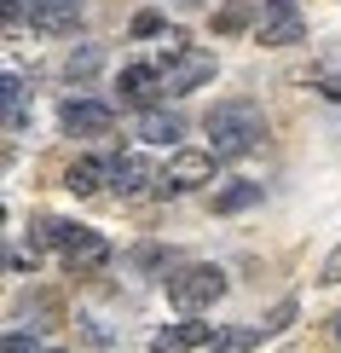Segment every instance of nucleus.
Returning <instances> with one entry per match:
<instances>
[{
	"mask_svg": "<svg viewBox=\"0 0 341 353\" xmlns=\"http://www.w3.org/2000/svg\"><path fill=\"white\" fill-rule=\"evenodd\" d=\"M203 128H209V151L220 157V163H237V157H249L266 139V116H260V105H249V99L214 105Z\"/></svg>",
	"mask_w": 341,
	"mask_h": 353,
	"instance_id": "nucleus-1",
	"label": "nucleus"
},
{
	"mask_svg": "<svg viewBox=\"0 0 341 353\" xmlns=\"http://www.w3.org/2000/svg\"><path fill=\"white\" fill-rule=\"evenodd\" d=\"M35 232H41V243L58 249L64 255V267L70 272H93V267H105L110 261V238L105 232H93V226H76V220H35Z\"/></svg>",
	"mask_w": 341,
	"mask_h": 353,
	"instance_id": "nucleus-2",
	"label": "nucleus"
},
{
	"mask_svg": "<svg viewBox=\"0 0 341 353\" xmlns=\"http://www.w3.org/2000/svg\"><path fill=\"white\" fill-rule=\"evenodd\" d=\"M162 290H168V301L180 307V313H203V307H214L220 296H226V272L220 267H174L168 278H162Z\"/></svg>",
	"mask_w": 341,
	"mask_h": 353,
	"instance_id": "nucleus-3",
	"label": "nucleus"
},
{
	"mask_svg": "<svg viewBox=\"0 0 341 353\" xmlns=\"http://www.w3.org/2000/svg\"><path fill=\"white\" fill-rule=\"evenodd\" d=\"M162 99H180L191 93V87H203L214 76V52H203V47H185V52H174V58H162Z\"/></svg>",
	"mask_w": 341,
	"mask_h": 353,
	"instance_id": "nucleus-4",
	"label": "nucleus"
},
{
	"mask_svg": "<svg viewBox=\"0 0 341 353\" xmlns=\"http://www.w3.org/2000/svg\"><path fill=\"white\" fill-rule=\"evenodd\" d=\"M260 6V47H295V41H307V18L295 0H255Z\"/></svg>",
	"mask_w": 341,
	"mask_h": 353,
	"instance_id": "nucleus-5",
	"label": "nucleus"
},
{
	"mask_svg": "<svg viewBox=\"0 0 341 353\" xmlns=\"http://www.w3.org/2000/svg\"><path fill=\"white\" fill-rule=\"evenodd\" d=\"M58 128H64L70 139H105L116 128V105H105V99H64Z\"/></svg>",
	"mask_w": 341,
	"mask_h": 353,
	"instance_id": "nucleus-6",
	"label": "nucleus"
},
{
	"mask_svg": "<svg viewBox=\"0 0 341 353\" xmlns=\"http://www.w3.org/2000/svg\"><path fill=\"white\" fill-rule=\"evenodd\" d=\"M214 163H220L214 151H185V145H180V151L168 157V168H162L156 191H162V197H180V191L203 185V180H214Z\"/></svg>",
	"mask_w": 341,
	"mask_h": 353,
	"instance_id": "nucleus-7",
	"label": "nucleus"
},
{
	"mask_svg": "<svg viewBox=\"0 0 341 353\" xmlns=\"http://www.w3.org/2000/svg\"><path fill=\"white\" fill-rule=\"evenodd\" d=\"M162 168H151V157L127 151V157H110V191L116 197H139V191H156Z\"/></svg>",
	"mask_w": 341,
	"mask_h": 353,
	"instance_id": "nucleus-8",
	"label": "nucleus"
},
{
	"mask_svg": "<svg viewBox=\"0 0 341 353\" xmlns=\"http://www.w3.org/2000/svg\"><path fill=\"white\" fill-rule=\"evenodd\" d=\"M191 347H214V325L185 319V325H162L151 336V353H191Z\"/></svg>",
	"mask_w": 341,
	"mask_h": 353,
	"instance_id": "nucleus-9",
	"label": "nucleus"
},
{
	"mask_svg": "<svg viewBox=\"0 0 341 353\" xmlns=\"http://www.w3.org/2000/svg\"><path fill=\"white\" fill-rule=\"evenodd\" d=\"M116 93H122V105L151 110V99H162V70L156 64H127L122 76H116Z\"/></svg>",
	"mask_w": 341,
	"mask_h": 353,
	"instance_id": "nucleus-10",
	"label": "nucleus"
},
{
	"mask_svg": "<svg viewBox=\"0 0 341 353\" xmlns=\"http://www.w3.org/2000/svg\"><path fill=\"white\" fill-rule=\"evenodd\" d=\"M145 145H168V151H180V139H185V122L174 110H139V128H133Z\"/></svg>",
	"mask_w": 341,
	"mask_h": 353,
	"instance_id": "nucleus-11",
	"label": "nucleus"
},
{
	"mask_svg": "<svg viewBox=\"0 0 341 353\" xmlns=\"http://www.w3.org/2000/svg\"><path fill=\"white\" fill-rule=\"evenodd\" d=\"M64 185L76 191V197H93V191L110 185V163H99V157H76V163L64 168Z\"/></svg>",
	"mask_w": 341,
	"mask_h": 353,
	"instance_id": "nucleus-12",
	"label": "nucleus"
},
{
	"mask_svg": "<svg viewBox=\"0 0 341 353\" xmlns=\"http://www.w3.org/2000/svg\"><path fill=\"white\" fill-rule=\"evenodd\" d=\"M249 203H260V185L255 180H237V185H226L214 197V214H237V209H249Z\"/></svg>",
	"mask_w": 341,
	"mask_h": 353,
	"instance_id": "nucleus-13",
	"label": "nucleus"
},
{
	"mask_svg": "<svg viewBox=\"0 0 341 353\" xmlns=\"http://www.w3.org/2000/svg\"><path fill=\"white\" fill-rule=\"evenodd\" d=\"M260 342V325H249V330H226V336H214V347L209 353H249Z\"/></svg>",
	"mask_w": 341,
	"mask_h": 353,
	"instance_id": "nucleus-14",
	"label": "nucleus"
},
{
	"mask_svg": "<svg viewBox=\"0 0 341 353\" xmlns=\"http://www.w3.org/2000/svg\"><path fill=\"white\" fill-rule=\"evenodd\" d=\"M99 64H105V52H99V47H81V52H70V58H64V70H70V81H81V76H93Z\"/></svg>",
	"mask_w": 341,
	"mask_h": 353,
	"instance_id": "nucleus-15",
	"label": "nucleus"
},
{
	"mask_svg": "<svg viewBox=\"0 0 341 353\" xmlns=\"http://www.w3.org/2000/svg\"><path fill=\"white\" fill-rule=\"evenodd\" d=\"M289 319H295V301H278V307H272V313H266V319H260V336H278V330H284V325H289Z\"/></svg>",
	"mask_w": 341,
	"mask_h": 353,
	"instance_id": "nucleus-16",
	"label": "nucleus"
},
{
	"mask_svg": "<svg viewBox=\"0 0 341 353\" xmlns=\"http://www.w3.org/2000/svg\"><path fill=\"white\" fill-rule=\"evenodd\" d=\"M243 23H249V6H226V12L214 18V29H220V35H231V29H243Z\"/></svg>",
	"mask_w": 341,
	"mask_h": 353,
	"instance_id": "nucleus-17",
	"label": "nucleus"
},
{
	"mask_svg": "<svg viewBox=\"0 0 341 353\" xmlns=\"http://www.w3.org/2000/svg\"><path fill=\"white\" fill-rule=\"evenodd\" d=\"M133 35H168V29H162V12H139V18H133Z\"/></svg>",
	"mask_w": 341,
	"mask_h": 353,
	"instance_id": "nucleus-18",
	"label": "nucleus"
},
{
	"mask_svg": "<svg viewBox=\"0 0 341 353\" xmlns=\"http://www.w3.org/2000/svg\"><path fill=\"white\" fill-rule=\"evenodd\" d=\"M6 353H41V342L23 336V330H6Z\"/></svg>",
	"mask_w": 341,
	"mask_h": 353,
	"instance_id": "nucleus-19",
	"label": "nucleus"
},
{
	"mask_svg": "<svg viewBox=\"0 0 341 353\" xmlns=\"http://www.w3.org/2000/svg\"><path fill=\"white\" fill-rule=\"evenodd\" d=\"M324 284H341V249H330V261H324Z\"/></svg>",
	"mask_w": 341,
	"mask_h": 353,
	"instance_id": "nucleus-20",
	"label": "nucleus"
},
{
	"mask_svg": "<svg viewBox=\"0 0 341 353\" xmlns=\"http://www.w3.org/2000/svg\"><path fill=\"white\" fill-rule=\"evenodd\" d=\"M335 336H341V319H335Z\"/></svg>",
	"mask_w": 341,
	"mask_h": 353,
	"instance_id": "nucleus-21",
	"label": "nucleus"
}]
</instances>
